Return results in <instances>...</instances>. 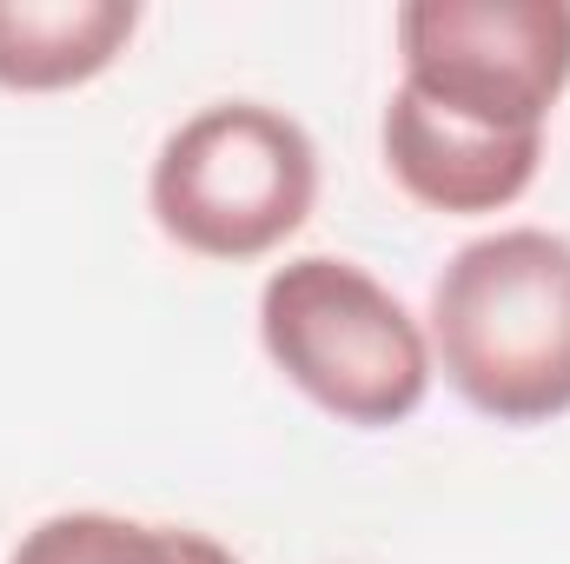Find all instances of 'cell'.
I'll return each mask as SVG.
<instances>
[{"label":"cell","instance_id":"1","mask_svg":"<svg viewBox=\"0 0 570 564\" xmlns=\"http://www.w3.org/2000/svg\"><path fill=\"white\" fill-rule=\"evenodd\" d=\"M431 366L498 425L570 412V240L504 226L451 253L431 285Z\"/></svg>","mask_w":570,"mask_h":564},{"label":"cell","instance_id":"2","mask_svg":"<svg viewBox=\"0 0 570 564\" xmlns=\"http://www.w3.org/2000/svg\"><path fill=\"white\" fill-rule=\"evenodd\" d=\"M266 359L338 425H405L431 392V339L392 285L365 266L305 253L285 260L259 292Z\"/></svg>","mask_w":570,"mask_h":564},{"label":"cell","instance_id":"3","mask_svg":"<svg viewBox=\"0 0 570 564\" xmlns=\"http://www.w3.org/2000/svg\"><path fill=\"white\" fill-rule=\"evenodd\" d=\"M146 200L173 246L226 266L266 260L312 220L318 146L279 107L219 100L166 134Z\"/></svg>","mask_w":570,"mask_h":564},{"label":"cell","instance_id":"4","mask_svg":"<svg viewBox=\"0 0 570 564\" xmlns=\"http://www.w3.org/2000/svg\"><path fill=\"white\" fill-rule=\"evenodd\" d=\"M399 54V87L419 100L498 134H544L570 87V0H405Z\"/></svg>","mask_w":570,"mask_h":564},{"label":"cell","instance_id":"5","mask_svg":"<svg viewBox=\"0 0 570 564\" xmlns=\"http://www.w3.org/2000/svg\"><path fill=\"white\" fill-rule=\"evenodd\" d=\"M379 140H385L392 179L431 213H498L524 200V186L544 166V134H498V127L458 120L419 100L412 87L392 94Z\"/></svg>","mask_w":570,"mask_h":564},{"label":"cell","instance_id":"6","mask_svg":"<svg viewBox=\"0 0 570 564\" xmlns=\"http://www.w3.org/2000/svg\"><path fill=\"white\" fill-rule=\"evenodd\" d=\"M140 27L134 0H0V87L60 94L100 80Z\"/></svg>","mask_w":570,"mask_h":564},{"label":"cell","instance_id":"7","mask_svg":"<svg viewBox=\"0 0 570 564\" xmlns=\"http://www.w3.org/2000/svg\"><path fill=\"white\" fill-rule=\"evenodd\" d=\"M7 564H239L219 538L186 525H140L114 512H60L40 518Z\"/></svg>","mask_w":570,"mask_h":564}]
</instances>
